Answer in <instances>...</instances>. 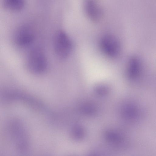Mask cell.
<instances>
[{
  "label": "cell",
  "instance_id": "cell-1",
  "mask_svg": "<svg viewBox=\"0 0 156 156\" xmlns=\"http://www.w3.org/2000/svg\"><path fill=\"white\" fill-rule=\"evenodd\" d=\"M47 61L44 53L40 49L35 48L30 52L27 59V65L30 71L35 74L44 72L47 67Z\"/></svg>",
  "mask_w": 156,
  "mask_h": 156
},
{
  "label": "cell",
  "instance_id": "cell-2",
  "mask_svg": "<svg viewBox=\"0 0 156 156\" xmlns=\"http://www.w3.org/2000/svg\"><path fill=\"white\" fill-rule=\"evenodd\" d=\"M53 45L56 56L62 59L68 57L72 49V44L70 39L62 31H58L55 34Z\"/></svg>",
  "mask_w": 156,
  "mask_h": 156
},
{
  "label": "cell",
  "instance_id": "cell-3",
  "mask_svg": "<svg viewBox=\"0 0 156 156\" xmlns=\"http://www.w3.org/2000/svg\"><path fill=\"white\" fill-rule=\"evenodd\" d=\"M100 46L103 52L109 57H115L120 52L119 43L113 35H106L103 37L100 40Z\"/></svg>",
  "mask_w": 156,
  "mask_h": 156
},
{
  "label": "cell",
  "instance_id": "cell-4",
  "mask_svg": "<svg viewBox=\"0 0 156 156\" xmlns=\"http://www.w3.org/2000/svg\"><path fill=\"white\" fill-rule=\"evenodd\" d=\"M84 12L90 20L94 22L99 21L103 16V10L98 0H84Z\"/></svg>",
  "mask_w": 156,
  "mask_h": 156
},
{
  "label": "cell",
  "instance_id": "cell-5",
  "mask_svg": "<svg viewBox=\"0 0 156 156\" xmlns=\"http://www.w3.org/2000/svg\"><path fill=\"white\" fill-rule=\"evenodd\" d=\"M34 34L29 26L23 25L16 31L14 36L15 42L18 45L24 47L30 44L34 39Z\"/></svg>",
  "mask_w": 156,
  "mask_h": 156
},
{
  "label": "cell",
  "instance_id": "cell-6",
  "mask_svg": "<svg viewBox=\"0 0 156 156\" xmlns=\"http://www.w3.org/2000/svg\"><path fill=\"white\" fill-rule=\"evenodd\" d=\"M25 0H3L5 8L13 12H19L24 7Z\"/></svg>",
  "mask_w": 156,
  "mask_h": 156
},
{
  "label": "cell",
  "instance_id": "cell-7",
  "mask_svg": "<svg viewBox=\"0 0 156 156\" xmlns=\"http://www.w3.org/2000/svg\"><path fill=\"white\" fill-rule=\"evenodd\" d=\"M138 60L133 58L129 61L127 68L128 77L130 80L135 79L140 69V64Z\"/></svg>",
  "mask_w": 156,
  "mask_h": 156
}]
</instances>
